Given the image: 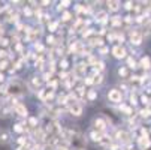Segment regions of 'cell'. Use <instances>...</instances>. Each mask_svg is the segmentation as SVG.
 <instances>
[{
  "instance_id": "7c38bea8",
  "label": "cell",
  "mask_w": 151,
  "mask_h": 150,
  "mask_svg": "<svg viewBox=\"0 0 151 150\" xmlns=\"http://www.w3.org/2000/svg\"><path fill=\"white\" fill-rule=\"evenodd\" d=\"M120 110H123L126 114H132V110L129 108V107H126V105H121V107H120Z\"/></svg>"
},
{
  "instance_id": "2e32d148",
  "label": "cell",
  "mask_w": 151,
  "mask_h": 150,
  "mask_svg": "<svg viewBox=\"0 0 151 150\" xmlns=\"http://www.w3.org/2000/svg\"><path fill=\"white\" fill-rule=\"evenodd\" d=\"M14 129H15L17 132H23V128H21V125H15Z\"/></svg>"
},
{
  "instance_id": "ac0fdd59",
  "label": "cell",
  "mask_w": 151,
  "mask_h": 150,
  "mask_svg": "<svg viewBox=\"0 0 151 150\" xmlns=\"http://www.w3.org/2000/svg\"><path fill=\"white\" fill-rule=\"evenodd\" d=\"M30 125L35 128V126H36V119H33V117H32V119H30Z\"/></svg>"
},
{
  "instance_id": "5bb4252c",
  "label": "cell",
  "mask_w": 151,
  "mask_h": 150,
  "mask_svg": "<svg viewBox=\"0 0 151 150\" xmlns=\"http://www.w3.org/2000/svg\"><path fill=\"white\" fill-rule=\"evenodd\" d=\"M118 74H120L121 77H126V74H127V72H126V69H124V68H120V69H118Z\"/></svg>"
},
{
  "instance_id": "9a60e30c",
  "label": "cell",
  "mask_w": 151,
  "mask_h": 150,
  "mask_svg": "<svg viewBox=\"0 0 151 150\" xmlns=\"http://www.w3.org/2000/svg\"><path fill=\"white\" fill-rule=\"evenodd\" d=\"M129 65H130V68H136V63H135V60H132V59H129Z\"/></svg>"
},
{
  "instance_id": "ba28073f",
  "label": "cell",
  "mask_w": 151,
  "mask_h": 150,
  "mask_svg": "<svg viewBox=\"0 0 151 150\" xmlns=\"http://www.w3.org/2000/svg\"><path fill=\"white\" fill-rule=\"evenodd\" d=\"M117 138H118L120 141H123V143H127V141H129V134L124 132V131H118V132H117Z\"/></svg>"
},
{
  "instance_id": "7402d4cb",
  "label": "cell",
  "mask_w": 151,
  "mask_h": 150,
  "mask_svg": "<svg viewBox=\"0 0 151 150\" xmlns=\"http://www.w3.org/2000/svg\"><path fill=\"white\" fill-rule=\"evenodd\" d=\"M3 78H5V77H3L2 74H0V81H3Z\"/></svg>"
},
{
  "instance_id": "4fadbf2b",
  "label": "cell",
  "mask_w": 151,
  "mask_h": 150,
  "mask_svg": "<svg viewBox=\"0 0 151 150\" xmlns=\"http://www.w3.org/2000/svg\"><path fill=\"white\" fill-rule=\"evenodd\" d=\"M94 98H96V92H94V90H91V92L88 93V99H90V101H93Z\"/></svg>"
},
{
  "instance_id": "7a4b0ae2",
  "label": "cell",
  "mask_w": 151,
  "mask_h": 150,
  "mask_svg": "<svg viewBox=\"0 0 151 150\" xmlns=\"http://www.w3.org/2000/svg\"><path fill=\"white\" fill-rule=\"evenodd\" d=\"M108 99H109V102H112V104H120L121 99H123V95H121L120 90L111 89L109 92H108Z\"/></svg>"
},
{
  "instance_id": "277c9868",
  "label": "cell",
  "mask_w": 151,
  "mask_h": 150,
  "mask_svg": "<svg viewBox=\"0 0 151 150\" xmlns=\"http://www.w3.org/2000/svg\"><path fill=\"white\" fill-rule=\"evenodd\" d=\"M69 111L72 113V116L79 117V116L82 114V107H81L78 102H72V104L69 105Z\"/></svg>"
},
{
  "instance_id": "6da1fadb",
  "label": "cell",
  "mask_w": 151,
  "mask_h": 150,
  "mask_svg": "<svg viewBox=\"0 0 151 150\" xmlns=\"http://www.w3.org/2000/svg\"><path fill=\"white\" fill-rule=\"evenodd\" d=\"M8 90L12 95H15V96H21V95H24V86L21 84V83H18V81H14V83L9 84Z\"/></svg>"
},
{
  "instance_id": "5b68a950",
  "label": "cell",
  "mask_w": 151,
  "mask_h": 150,
  "mask_svg": "<svg viewBox=\"0 0 151 150\" xmlns=\"http://www.w3.org/2000/svg\"><path fill=\"white\" fill-rule=\"evenodd\" d=\"M14 108H15L17 114H19V116H27V110H26V107H24V105L15 104V105H14Z\"/></svg>"
},
{
  "instance_id": "44dd1931",
  "label": "cell",
  "mask_w": 151,
  "mask_h": 150,
  "mask_svg": "<svg viewBox=\"0 0 151 150\" xmlns=\"http://www.w3.org/2000/svg\"><path fill=\"white\" fill-rule=\"evenodd\" d=\"M57 150H68V149H64V147H58Z\"/></svg>"
},
{
  "instance_id": "d6986e66",
  "label": "cell",
  "mask_w": 151,
  "mask_h": 150,
  "mask_svg": "<svg viewBox=\"0 0 151 150\" xmlns=\"http://www.w3.org/2000/svg\"><path fill=\"white\" fill-rule=\"evenodd\" d=\"M70 18V14H64V18L63 20H69Z\"/></svg>"
},
{
  "instance_id": "52a82bcc",
  "label": "cell",
  "mask_w": 151,
  "mask_h": 150,
  "mask_svg": "<svg viewBox=\"0 0 151 150\" xmlns=\"http://www.w3.org/2000/svg\"><path fill=\"white\" fill-rule=\"evenodd\" d=\"M130 41H132V44L139 45V44H141V41H142V38H141V35H139V33L133 32V33H132V36H130Z\"/></svg>"
},
{
  "instance_id": "ffe728a7",
  "label": "cell",
  "mask_w": 151,
  "mask_h": 150,
  "mask_svg": "<svg viewBox=\"0 0 151 150\" xmlns=\"http://www.w3.org/2000/svg\"><path fill=\"white\" fill-rule=\"evenodd\" d=\"M5 56H6V53H5V51H0V57H5Z\"/></svg>"
},
{
  "instance_id": "603a6c76",
  "label": "cell",
  "mask_w": 151,
  "mask_h": 150,
  "mask_svg": "<svg viewBox=\"0 0 151 150\" xmlns=\"http://www.w3.org/2000/svg\"><path fill=\"white\" fill-rule=\"evenodd\" d=\"M0 35H3V29H0Z\"/></svg>"
},
{
  "instance_id": "e0dca14e",
  "label": "cell",
  "mask_w": 151,
  "mask_h": 150,
  "mask_svg": "<svg viewBox=\"0 0 151 150\" xmlns=\"http://www.w3.org/2000/svg\"><path fill=\"white\" fill-rule=\"evenodd\" d=\"M6 65H8L6 62H0V69H5V68H6Z\"/></svg>"
},
{
  "instance_id": "30bf717a",
  "label": "cell",
  "mask_w": 151,
  "mask_h": 150,
  "mask_svg": "<svg viewBox=\"0 0 151 150\" xmlns=\"http://www.w3.org/2000/svg\"><path fill=\"white\" fill-rule=\"evenodd\" d=\"M90 137H91L93 141H100V132H91Z\"/></svg>"
},
{
  "instance_id": "3957f363",
  "label": "cell",
  "mask_w": 151,
  "mask_h": 150,
  "mask_svg": "<svg viewBox=\"0 0 151 150\" xmlns=\"http://www.w3.org/2000/svg\"><path fill=\"white\" fill-rule=\"evenodd\" d=\"M93 126H94V129H96L97 132H103V131L106 129V122H105L103 119H100V117H96V119L93 120Z\"/></svg>"
},
{
  "instance_id": "9c48e42d",
  "label": "cell",
  "mask_w": 151,
  "mask_h": 150,
  "mask_svg": "<svg viewBox=\"0 0 151 150\" xmlns=\"http://www.w3.org/2000/svg\"><path fill=\"white\" fill-rule=\"evenodd\" d=\"M141 66H142L144 69H148V68H150V59H148V57H144V59L141 60Z\"/></svg>"
},
{
  "instance_id": "8992f818",
  "label": "cell",
  "mask_w": 151,
  "mask_h": 150,
  "mask_svg": "<svg viewBox=\"0 0 151 150\" xmlns=\"http://www.w3.org/2000/svg\"><path fill=\"white\" fill-rule=\"evenodd\" d=\"M112 53H114V56H115L117 59H121V57H124V56H126L124 48H120V47H115V48L112 50Z\"/></svg>"
},
{
  "instance_id": "8fae6325",
  "label": "cell",
  "mask_w": 151,
  "mask_h": 150,
  "mask_svg": "<svg viewBox=\"0 0 151 150\" xmlns=\"http://www.w3.org/2000/svg\"><path fill=\"white\" fill-rule=\"evenodd\" d=\"M108 6H109L111 11H117L118 9V3L117 2H111V3H108Z\"/></svg>"
}]
</instances>
